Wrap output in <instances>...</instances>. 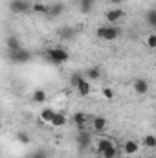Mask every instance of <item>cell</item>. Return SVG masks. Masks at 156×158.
<instances>
[{
	"mask_svg": "<svg viewBox=\"0 0 156 158\" xmlns=\"http://www.w3.org/2000/svg\"><path fill=\"white\" fill-rule=\"evenodd\" d=\"M88 81H99L101 79V70L97 68V66H92V68H88L86 70V77Z\"/></svg>",
	"mask_w": 156,
	"mask_h": 158,
	"instance_id": "cell-16",
	"label": "cell"
},
{
	"mask_svg": "<svg viewBox=\"0 0 156 158\" xmlns=\"http://www.w3.org/2000/svg\"><path fill=\"white\" fill-rule=\"evenodd\" d=\"M26 158H48V155L44 151H33L31 155H28Z\"/></svg>",
	"mask_w": 156,
	"mask_h": 158,
	"instance_id": "cell-28",
	"label": "cell"
},
{
	"mask_svg": "<svg viewBox=\"0 0 156 158\" xmlns=\"http://www.w3.org/2000/svg\"><path fill=\"white\" fill-rule=\"evenodd\" d=\"M59 35H61L63 39H70V37L74 35V30H72V28H68V26H64V28H61V30H59Z\"/></svg>",
	"mask_w": 156,
	"mask_h": 158,
	"instance_id": "cell-24",
	"label": "cell"
},
{
	"mask_svg": "<svg viewBox=\"0 0 156 158\" xmlns=\"http://www.w3.org/2000/svg\"><path fill=\"white\" fill-rule=\"evenodd\" d=\"M90 142H92V136H90V132H86L84 129L79 132V136H77V145H79V149H86L88 145H90Z\"/></svg>",
	"mask_w": 156,
	"mask_h": 158,
	"instance_id": "cell-10",
	"label": "cell"
},
{
	"mask_svg": "<svg viewBox=\"0 0 156 158\" xmlns=\"http://www.w3.org/2000/svg\"><path fill=\"white\" fill-rule=\"evenodd\" d=\"M101 156L103 158H116L117 156V147L116 145H110L109 149H105V151L101 153Z\"/></svg>",
	"mask_w": 156,
	"mask_h": 158,
	"instance_id": "cell-21",
	"label": "cell"
},
{
	"mask_svg": "<svg viewBox=\"0 0 156 158\" xmlns=\"http://www.w3.org/2000/svg\"><path fill=\"white\" fill-rule=\"evenodd\" d=\"M143 145L147 147V149H156V136L154 134H147L145 138H143Z\"/></svg>",
	"mask_w": 156,
	"mask_h": 158,
	"instance_id": "cell-18",
	"label": "cell"
},
{
	"mask_svg": "<svg viewBox=\"0 0 156 158\" xmlns=\"http://www.w3.org/2000/svg\"><path fill=\"white\" fill-rule=\"evenodd\" d=\"M46 59L51 64L59 66V64H64L70 59V55H68V52L64 48H50V50H46Z\"/></svg>",
	"mask_w": 156,
	"mask_h": 158,
	"instance_id": "cell-1",
	"label": "cell"
},
{
	"mask_svg": "<svg viewBox=\"0 0 156 158\" xmlns=\"http://www.w3.org/2000/svg\"><path fill=\"white\" fill-rule=\"evenodd\" d=\"M112 4H121V2H125V0H110Z\"/></svg>",
	"mask_w": 156,
	"mask_h": 158,
	"instance_id": "cell-30",
	"label": "cell"
},
{
	"mask_svg": "<svg viewBox=\"0 0 156 158\" xmlns=\"http://www.w3.org/2000/svg\"><path fill=\"white\" fill-rule=\"evenodd\" d=\"M30 7H31V4H30L28 0H11V2H9V11L15 13V15L26 13Z\"/></svg>",
	"mask_w": 156,
	"mask_h": 158,
	"instance_id": "cell-4",
	"label": "cell"
},
{
	"mask_svg": "<svg viewBox=\"0 0 156 158\" xmlns=\"http://www.w3.org/2000/svg\"><path fill=\"white\" fill-rule=\"evenodd\" d=\"M119 28L114 26V24H107V26H99L97 30H96V35L99 37V39L103 40H109V42H112V40H116L119 37Z\"/></svg>",
	"mask_w": 156,
	"mask_h": 158,
	"instance_id": "cell-2",
	"label": "cell"
},
{
	"mask_svg": "<svg viewBox=\"0 0 156 158\" xmlns=\"http://www.w3.org/2000/svg\"><path fill=\"white\" fill-rule=\"evenodd\" d=\"M107 118H103V116H96L94 118V123H92V129L96 131V132H101V131H105L107 129Z\"/></svg>",
	"mask_w": 156,
	"mask_h": 158,
	"instance_id": "cell-14",
	"label": "cell"
},
{
	"mask_svg": "<svg viewBox=\"0 0 156 158\" xmlns=\"http://www.w3.org/2000/svg\"><path fill=\"white\" fill-rule=\"evenodd\" d=\"M101 94H103L105 99H112V98H114V90H112L110 86H105V88L101 90Z\"/></svg>",
	"mask_w": 156,
	"mask_h": 158,
	"instance_id": "cell-27",
	"label": "cell"
},
{
	"mask_svg": "<svg viewBox=\"0 0 156 158\" xmlns=\"http://www.w3.org/2000/svg\"><path fill=\"white\" fill-rule=\"evenodd\" d=\"M53 114H55V109H53V107H44L39 114V119L42 123H50L51 118H53Z\"/></svg>",
	"mask_w": 156,
	"mask_h": 158,
	"instance_id": "cell-11",
	"label": "cell"
},
{
	"mask_svg": "<svg viewBox=\"0 0 156 158\" xmlns=\"http://www.w3.org/2000/svg\"><path fill=\"white\" fill-rule=\"evenodd\" d=\"M110 145H114V142H112V138H109V136H101V138H97V142H96V151L101 155L105 149H109Z\"/></svg>",
	"mask_w": 156,
	"mask_h": 158,
	"instance_id": "cell-7",
	"label": "cell"
},
{
	"mask_svg": "<svg viewBox=\"0 0 156 158\" xmlns=\"http://www.w3.org/2000/svg\"><path fill=\"white\" fill-rule=\"evenodd\" d=\"M81 77H83L81 74H74V76L70 77V83H72V86H74V88H76V85H77V81H79Z\"/></svg>",
	"mask_w": 156,
	"mask_h": 158,
	"instance_id": "cell-29",
	"label": "cell"
},
{
	"mask_svg": "<svg viewBox=\"0 0 156 158\" xmlns=\"http://www.w3.org/2000/svg\"><path fill=\"white\" fill-rule=\"evenodd\" d=\"M123 9H110V11H107V20H109V24H114V22H117L119 19H123Z\"/></svg>",
	"mask_w": 156,
	"mask_h": 158,
	"instance_id": "cell-12",
	"label": "cell"
},
{
	"mask_svg": "<svg viewBox=\"0 0 156 158\" xmlns=\"http://www.w3.org/2000/svg\"><path fill=\"white\" fill-rule=\"evenodd\" d=\"M79 2H81V11L83 13H88L92 9V6H94L96 0H79Z\"/></svg>",
	"mask_w": 156,
	"mask_h": 158,
	"instance_id": "cell-23",
	"label": "cell"
},
{
	"mask_svg": "<svg viewBox=\"0 0 156 158\" xmlns=\"http://www.w3.org/2000/svg\"><path fill=\"white\" fill-rule=\"evenodd\" d=\"M76 90H77L79 96H83V98H86L88 94H90V90H92V86H90V81L84 77H81L77 81V85H76Z\"/></svg>",
	"mask_w": 156,
	"mask_h": 158,
	"instance_id": "cell-5",
	"label": "cell"
},
{
	"mask_svg": "<svg viewBox=\"0 0 156 158\" xmlns=\"http://www.w3.org/2000/svg\"><path fill=\"white\" fill-rule=\"evenodd\" d=\"M86 121H88V118H86V114H84V112H76V114H74V123L77 125L79 131H83V129H84Z\"/></svg>",
	"mask_w": 156,
	"mask_h": 158,
	"instance_id": "cell-15",
	"label": "cell"
},
{
	"mask_svg": "<svg viewBox=\"0 0 156 158\" xmlns=\"http://www.w3.org/2000/svg\"><path fill=\"white\" fill-rule=\"evenodd\" d=\"M132 86H134V92L140 94V96H145V94L149 92V83H147V79H136Z\"/></svg>",
	"mask_w": 156,
	"mask_h": 158,
	"instance_id": "cell-9",
	"label": "cell"
},
{
	"mask_svg": "<svg viewBox=\"0 0 156 158\" xmlns=\"http://www.w3.org/2000/svg\"><path fill=\"white\" fill-rule=\"evenodd\" d=\"M17 142H20V143H30L31 138H30V134H26V132H17Z\"/></svg>",
	"mask_w": 156,
	"mask_h": 158,
	"instance_id": "cell-26",
	"label": "cell"
},
{
	"mask_svg": "<svg viewBox=\"0 0 156 158\" xmlns=\"http://www.w3.org/2000/svg\"><path fill=\"white\" fill-rule=\"evenodd\" d=\"M31 57H33L31 52L30 50H24V48H20L17 52H9V61L15 63V64H26V63L31 61Z\"/></svg>",
	"mask_w": 156,
	"mask_h": 158,
	"instance_id": "cell-3",
	"label": "cell"
},
{
	"mask_svg": "<svg viewBox=\"0 0 156 158\" xmlns=\"http://www.w3.org/2000/svg\"><path fill=\"white\" fill-rule=\"evenodd\" d=\"M68 123V118H66V114L64 112H57L55 110V114H53V118L50 121V125L51 127H55V129H61V127H64Z\"/></svg>",
	"mask_w": 156,
	"mask_h": 158,
	"instance_id": "cell-6",
	"label": "cell"
},
{
	"mask_svg": "<svg viewBox=\"0 0 156 158\" xmlns=\"http://www.w3.org/2000/svg\"><path fill=\"white\" fill-rule=\"evenodd\" d=\"M138 151H140V143H138V142H134V140H127V142L123 143V153H125V155L134 156Z\"/></svg>",
	"mask_w": 156,
	"mask_h": 158,
	"instance_id": "cell-8",
	"label": "cell"
},
{
	"mask_svg": "<svg viewBox=\"0 0 156 158\" xmlns=\"http://www.w3.org/2000/svg\"><path fill=\"white\" fill-rule=\"evenodd\" d=\"M145 42H147V48H149V50H154L156 48V35L154 33H149L147 39H145Z\"/></svg>",
	"mask_w": 156,
	"mask_h": 158,
	"instance_id": "cell-25",
	"label": "cell"
},
{
	"mask_svg": "<svg viewBox=\"0 0 156 158\" xmlns=\"http://www.w3.org/2000/svg\"><path fill=\"white\" fill-rule=\"evenodd\" d=\"M6 46H7V50H9V52H17V50H20V48H22V44H20L18 37H15V35H9V37L6 39Z\"/></svg>",
	"mask_w": 156,
	"mask_h": 158,
	"instance_id": "cell-13",
	"label": "cell"
},
{
	"mask_svg": "<svg viewBox=\"0 0 156 158\" xmlns=\"http://www.w3.org/2000/svg\"><path fill=\"white\" fill-rule=\"evenodd\" d=\"M46 98H48V94H46V92H44V90H35V92H33V96H31V99H33V101H35V103H44V101H46Z\"/></svg>",
	"mask_w": 156,
	"mask_h": 158,
	"instance_id": "cell-19",
	"label": "cell"
},
{
	"mask_svg": "<svg viewBox=\"0 0 156 158\" xmlns=\"http://www.w3.org/2000/svg\"><path fill=\"white\" fill-rule=\"evenodd\" d=\"M31 11H35V13H46L48 11V6L46 4H42V2H35V4H31V7H30Z\"/></svg>",
	"mask_w": 156,
	"mask_h": 158,
	"instance_id": "cell-22",
	"label": "cell"
},
{
	"mask_svg": "<svg viewBox=\"0 0 156 158\" xmlns=\"http://www.w3.org/2000/svg\"><path fill=\"white\" fill-rule=\"evenodd\" d=\"M63 4H53V6H48V11H46V15H50V17H59L61 13H63Z\"/></svg>",
	"mask_w": 156,
	"mask_h": 158,
	"instance_id": "cell-17",
	"label": "cell"
},
{
	"mask_svg": "<svg viewBox=\"0 0 156 158\" xmlns=\"http://www.w3.org/2000/svg\"><path fill=\"white\" fill-rule=\"evenodd\" d=\"M145 20H147V24H149L151 28H154V26H156V9H154V7L147 11V17H145Z\"/></svg>",
	"mask_w": 156,
	"mask_h": 158,
	"instance_id": "cell-20",
	"label": "cell"
}]
</instances>
